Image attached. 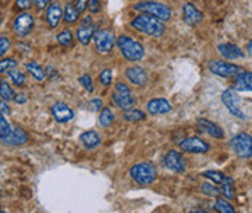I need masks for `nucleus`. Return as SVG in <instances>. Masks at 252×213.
I'll return each mask as SVG.
<instances>
[{
	"instance_id": "f257e3e1",
	"label": "nucleus",
	"mask_w": 252,
	"mask_h": 213,
	"mask_svg": "<svg viewBox=\"0 0 252 213\" xmlns=\"http://www.w3.org/2000/svg\"><path fill=\"white\" fill-rule=\"evenodd\" d=\"M134 30L143 33L146 36H155V38H159V36H163L165 33V25L162 21H159L158 18L155 16H150V15H139L136 16L131 24H130Z\"/></svg>"
},
{
	"instance_id": "f03ea898",
	"label": "nucleus",
	"mask_w": 252,
	"mask_h": 213,
	"mask_svg": "<svg viewBox=\"0 0 252 213\" xmlns=\"http://www.w3.org/2000/svg\"><path fill=\"white\" fill-rule=\"evenodd\" d=\"M117 45L127 62H139L144 57L143 45L130 36H120L117 38Z\"/></svg>"
},
{
	"instance_id": "7ed1b4c3",
	"label": "nucleus",
	"mask_w": 252,
	"mask_h": 213,
	"mask_svg": "<svg viewBox=\"0 0 252 213\" xmlns=\"http://www.w3.org/2000/svg\"><path fill=\"white\" fill-rule=\"evenodd\" d=\"M130 177L139 185H149L155 182V179L158 177V170L150 162H140L130 168Z\"/></svg>"
},
{
	"instance_id": "20e7f679",
	"label": "nucleus",
	"mask_w": 252,
	"mask_h": 213,
	"mask_svg": "<svg viewBox=\"0 0 252 213\" xmlns=\"http://www.w3.org/2000/svg\"><path fill=\"white\" fill-rule=\"evenodd\" d=\"M134 9L136 10H142L146 15L155 16V18H158L162 22L169 21L171 16H172L171 7L163 4V3H159V1H140L137 4H134Z\"/></svg>"
},
{
	"instance_id": "39448f33",
	"label": "nucleus",
	"mask_w": 252,
	"mask_h": 213,
	"mask_svg": "<svg viewBox=\"0 0 252 213\" xmlns=\"http://www.w3.org/2000/svg\"><path fill=\"white\" fill-rule=\"evenodd\" d=\"M112 101L115 103V106L124 111H128L136 106V97L133 95L130 88L123 82L115 83L112 91Z\"/></svg>"
},
{
	"instance_id": "423d86ee",
	"label": "nucleus",
	"mask_w": 252,
	"mask_h": 213,
	"mask_svg": "<svg viewBox=\"0 0 252 213\" xmlns=\"http://www.w3.org/2000/svg\"><path fill=\"white\" fill-rule=\"evenodd\" d=\"M230 149L239 158H251L252 156V138L248 133H239L229 142Z\"/></svg>"
},
{
	"instance_id": "0eeeda50",
	"label": "nucleus",
	"mask_w": 252,
	"mask_h": 213,
	"mask_svg": "<svg viewBox=\"0 0 252 213\" xmlns=\"http://www.w3.org/2000/svg\"><path fill=\"white\" fill-rule=\"evenodd\" d=\"M221 103L224 104V106L227 108V111L232 115H235V117H238L241 120H247V115L244 114V111L241 108V98L238 97V94H236L235 89H226V91H223V94H221Z\"/></svg>"
},
{
	"instance_id": "6e6552de",
	"label": "nucleus",
	"mask_w": 252,
	"mask_h": 213,
	"mask_svg": "<svg viewBox=\"0 0 252 213\" xmlns=\"http://www.w3.org/2000/svg\"><path fill=\"white\" fill-rule=\"evenodd\" d=\"M209 71L213 74L221 76V77H230V76H236V74L242 73V69L238 65L221 62V60H210L209 62Z\"/></svg>"
},
{
	"instance_id": "1a4fd4ad",
	"label": "nucleus",
	"mask_w": 252,
	"mask_h": 213,
	"mask_svg": "<svg viewBox=\"0 0 252 213\" xmlns=\"http://www.w3.org/2000/svg\"><path fill=\"white\" fill-rule=\"evenodd\" d=\"M94 41H95V48L105 54L109 53L112 48H114V44L117 42L115 36L111 30H101V31H96L95 36H94Z\"/></svg>"
},
{
	"instance_id": "9d476101",
	"label": "nucleus",
	"mask_w": 252,
	"mask_h": 213,
	"mask_svg": "<svg viewBox=\"0 0 252 213\" xmlns=\"http://www.w3.org/2000/svg\"><path fill=\"white\" fill-rule=\"evenodd\" d=\"M34 28V16L31 13H19L13 21V31L18 36H27Z\"/></svg>"
},
{
	"instance_id": "9b49d317",
	"label": "nucleus",
	"mask_w": 252,
	"mask_h": 213,
	"mask_svg": "<svg viewBox=\"0 0 252 213\" xmlns=\"http://www.w3.org/2000/svg\"><path fill=\"white\" fill-rule=\"evenodd\" d=\"M163 164L168 170H171L177 174H184L187 170L185 158L182 156V153L177 152V150H169L163 158Z\"/></svg>"
},
{
	"instance_id": "f8f14e48",
	"label": "nucleus",
	"mask_w": 252,
	"mask_h": 213,
	"mask_svg": "<svg viewBox=\"0 0 252 213\" xmlns=\"http://www.w3.org/2000/svg\"><path fill=\"white\" fill-rule=\"evenodd\" d=\"M180 147L181 150L189 152V153H206V152H209V149H210L209 143L204 142V141L200 139V138H195V136L187 138V139L181 141Z\"/></svg>"
},
{
	"instance_id": "ddd939ff",
	"label": "nucleus",
	"mask_w": 252,
	"mask_h": 213,
	"mask_svg": "<svg viewBox=\"0 0 252 213\" xmlns=\"http://www.w3.org/2000/svg\"><path fill=\"white\" fill-rule=\"evenodd\" d=\"M95 36V25L92 22V18L86 16L83 18V21L80 22L79 28H77V33H76V38L79 39L80 44L83 45H88L89 41Z\"/></svg>"
},
{
	"instance_id": "4468645a",
	"label": "nucleus",
	"mask_w": 252,
	"mask_h": 213,
	"mask_svg": "<svg viewBox=\"0 0 252 213\" xmlns=\"http://www.w3.org/2000/svg\"><path fill=\"white\" fill-rule=\"evenodd\" d=\"M51 114H53V118L57 123H69L74 118V111L64 103L53 104L51 106Z\"/></svg>"
},
{
	"instance_id": "2eb2a0df",
	"label": "nucleus",
	"mask_w": 252,
	"mask_h": 213,
	"mask_svg": "<svg viewBox=\"0 0 252 213\" xmlns=\"http://www.w3.org/2000/svg\"><path fill=\"white\" fill-rule=\"evenodd\" d=\"M197 127H198L200 132H203V133H206V135H209V136H212L215 139H223V136H224L221 127L217 126L216 123L207 120V118H198L197 120Z\"/></svg>"
},
{
	"instance_id": "dca6fc26",
	"label": "nucleus",
	"mask_w": 252,
	"mask_h": 213,
	"mask_svg": "<svg viewBox=\"0 0 252 213\" xmlns=\"http://www.w3.org/2000/svg\"><path fill=\"white\" fill-rule=\"evenodd\" d=\"M182 13H184V21L191 27L198 25L203 21V13L192 3H185L184 9H182Z\"/></svg>"
},
{
	"instance_id": "f3484780",
	"label": "nucleus",
	"mask_w": 252,
	"mask_h": 213,
	"mask_svg": "<svg viewBox=\"0 0 252 213\" xmlns=\"http://www.w3.org/2000/svg\"><path fill=\"white\" fill-rule=\"evenodd\" d=\"M172 109V106L169 101L165 98H155L147 103V111L152 115H160V114H168Z\"/></svg>"
},
{
	"instance_id": "a211bd4d",
	"label": "nucleus",
	"mask_w": 252,
	"mask_h": 213,
	"mask_svg": "<svg viewBox=\"0 0 252 213\" xmlns=\"http://www.w3.org/2000/svg\"><path fill=\"white\" fill-rule=\"evenodd\" d=\"M62 16H63V9H62L60 3L59 1H53L47 7V13H45V19H47L50 28H57Z\"/></svg>"
},
{
	"instance_id": "6ab92c4d",
	"label": "nucleus",
	"mask_w": 252,
	"mask_h": 213,
	"mask_svg": "<svg viewBox=\"0 0 252 213\" xmlns=\"http://www.w3.org/2000/svg\"><path fill=\"white\" fill-rule=\"evenodd\" d=\"M217 51L220 53L221 57H224V59H227V60H235V59H242V57H244L242 48H239V47L235 45V44H229V42L219 44Z\"/></svg>"
},
{
	"instance_id": "aec40b11",
	"label": "nucleus",
	"mask_w": 252,
	"mask_h": 213,
	"mask_svg": "<svg viewBox=\"0 0 252 213\" xmlns=\"http://www.w3.org/2000/svg\"><path fill=\"white\" fill-rule=\"evenodd\" d=\"M126 76L127 79L134 83L136 86H143L147 83V73L144 71L143 68L140 66H133V68H128L126 71Z\"/></svg>"
},
{
	"instance_id": "412c9836",
	"label": "nucleus",
	"mask_w": 252,
	"mask_h": 213,
	"mask_svg": "<svg viewBox=\"0 0 252 213\" xmlns=\"http://www.w3.org/2000/svg\"><path fill=\"white\" fill-rule=\"evenodd\" d=\"M233 89L236 92L252 91V71H242L236 74V79L233 82Z\"/></svg>"
},
{
	"instance_id": "4be33fe9",
	"label": "nucleus",
	"mask_w": 252,
	"mask_h": 213,
	"mask_svg": "<svg viewBox=\"0 0 252 213\" xmlns=\"http://www.w3.org/2000/svg\"><path fill=\"white\" fill-rule=\"evenodd\" d=\"M80 142L86 149H95L101 144V138L95 130H88L80 135Z\"/></svg>"
},
{
	"instance_id": "5701e85b",
	"label": "nucleus",
	"mask_w": 252,
	"mask_h": 213,
	"mask_svg": "<svg viewBox=\"0 0 252 213\" xmlns=\"http://www.w3.org/2000/svg\"><path fill=\"white\" fill-rule=\"evenodd\" d=\"M27 141H28L27 132L19 129V127H16V129H12V133L1 143H4V144H24Z\"/></svg>"
},
{
	"instance_id": "b1692460",
	"label": "nucleus",
	"mask_w": 252,
	"mask_h": 213,
	"mask_svg": "<svg viewBox=\"0 0 252 213\" xmlns=\"http://www.w3.org/2000/svg\"><path fill=\"white\" fill-rule=\"evenodd\" d=\"M27 71H30L31 74H32V77L38 80V82H42V80H45V77H47V73L45 71L39 66V65H36L35 62H30V63H27Z\"/></svg>"
},
{
	"instance_id": "393cba45",
	"label": "nucleus",
	"mask_w": 252,
	"mask_h": 213,
	"mask_svg": "<svg viewBox=\"0 0 252 213\" xmlns=\"http://www.w3.org/2000/svg\"><path fill=\"white\" fill-rule=\"evenodd\" d=\"M112 121H114V112L111 111V108L104 106L101 109V114H99V124L102 127H108L112 124Z\"/></svg>"
},
{
	"instance_id": "a878e982",
	"label": "nucleus",
	"mask_w": 252,
	"mask_h": 213,
	"mask_svg": "<svg viewBox=\"0 0 252 213\" xmlns=\"http://www.w3.org/2000/svg\"><path fill=\"white\" fill-rule=\"evenodd\" d=\"M123 118L126 121H142V120L146 118V115H144L143 111H139V109L131 108V109H128V111H126L123 114Z\"/></svg>"
},
{
	"instance_id": "bb28decb",
	"label": "nucleus",
	"mask_w": 252,
	"mask_h": 213,
	"mask_svg": "<svg viewBox=\"0 0 252 213\" xmlns=\"http://www.w3.org/2000/svg\"><path fill=\"white\" fill-rule=\"evenodd\" d=\"M203 177L209 178V179H212L213 182H216V184H224L227 179H229V177H226L223 173H220V171H206V173H203Z\"/></svg>"
},
{
	"instance_id": "cd10ccee",
	"label": "nucleus",
	"mask_w": 252,
	"mask_h": 213,
	"mask_svg": "<svg viewBox=\"0 0 252 213\" xmlns=\"http://www.w3.org/2000/svg\"><path fill=\"white\" fill-rule=\"evenodd\" d=\"M215 211L219 213H236L235 208L227 200H223V199H217L215 203Z\"/></svg>"
},
{
	"instance_id": "c85d7f7f",
	"label": "nucleus",
	"mask_w": 252,
	"mask_h": 213,
	"mask_svg": "<svg viewBox=\"0 0 252 213\" xmlns=\"http://www.w3.org/2000/svg\"><path fill=\"white\" fill-rule=\"evenodd\" d=\"M7 74H9V77L12 79V82H13L16 86H24L25 82H27L25 74H24L22 71H18V69H10V71H7Z\"/></svg>"
},
{
	"instance_id": "c756f323",
	"label": "nucleus",
	"mask_w": 252,
	"mask_h": 213,
	"mask_svg": "<svg viewBox=\"0 0 252 213\" xmlns=\"http://www.w3.org/2000/svg\"><path fill=\"white\" fill-rule=\"evenodd\" d=\"M220 193L224 197H227V200H232L235 197V188H233V179L232 178H229L224 184H221Z\"/></svg>"
},
{
	"instance_id": "7c9ffc66",
	"label": "nucleus",
	"mask_w": 252,
	"mask_h": 213,
	"mask_svg": "<svg viewBox=\"0 0 252 213\" xmlns=\"http://www.w3.org/2000/svg\"><path fill=\"white\" fill-rule=\"evenodd\" d=\"M79 12H77V9H76V6H73L72 3H67V6H66V9H64V19H66V22H76L77 19H79Z\"/></svg>"
},
{
	"instance_id": "2f4dec72",
	"label": "nucleus",
	"mask_w": 252,
	"mask_h": 213,
	"mask_svg": "<svg viewBox=\"0 0 252 213\" xmlns=\"http://www.w3.org/2000/svg\"><path fill=\"white\" fill-rule=\"evenodd\" d=\"M57 41L59 44H62L63 47H69L73 42V34L70 30H63L62 33L57 34Z\"/></svg>"
},
{
	"instance_id": "473e14b6",
	"label": "nucleus",
	"mask_w": 252,
	"mask_h": 213,
	"mask_svg": "<svg viewBox=\"0 0 252 213\" xmlns=\"http://www.w3.org/2000/svg\"><path fill=\"white\" fill-rule=\"evenodd\" d=\"M0 95H1V101H9V100L15 98L13 97L15 94H13L12 88L9 86V83L6 80H1L0 82Z\"/></svg>"
},
{
	"instance_id": "72a5a7b5",
	"label": "nucleus",
	"mask_w": 252,
	"mask_h": 213,
	"mask_svg": "<svg viewBox=\"0 0 252 213\" xmlns=\"http://www.w3.org/2000/svg\"><path fill=\"white\" fill-rule=\"evenodd\" d=\"M10 133H12V127H10V124L7 123L6 117L1 114V117H0V141L3 142Z\"/></svg>"
},
{
	"instance_id": "f704fd0d",
	"label": "nucleus",
	"mask_w": 252,
	"mask_h": 213,
	"mask_svg": "<svg viewBox=\"0 0 252 213\" xmlns=\"http://www.w3.org/2000/svg\"><path fill=\"white\" fill-rule=\"evenodd\" d=\"M200 188H201V191H203L204 194L212 196V197H217V196L220 194V190L216 188V185H213V184H210V182H203V184L200 185Z\"/></svg>"
},
{
	"instance_id": "c9c22d12",
	"label": "nucleus",
	"mask_w": 252,
	"mask_h": 213,
	"mask_svg": "<svg viewBox=\"0 0 252 213\" xmlns=\"http://www.w3.org/2000/svg\"><path fill=\"white\" fill-rule=\"evenodd\" d=\"M16 68V62L12 60V59H3L1 63H0V73H6L10 69H15Z\"/></svg>"
},
{
	"instance_id": "e433bc0d",
	"label": "nucleus",
	"mask_w": 252,
	"mask_h": 213,
	"mask_svg": "<svg viewBox=\"0 0 252 213\" xmlns=\"http://www.w3.org/2000/svg\"><path fill=\"white\" fill-rule=\"evenodd\" d=\"M99 80L104 86H109L112 82V71L111 69H104L99 74Z\"/></svg>"
},
{
	"instance_id": "4c0bfd02",
	"label": "nucleus",
	"mask_w": 252,
	"mask_h": 213,
	"mask_svg": "<svg viewBox=\"0 0 252 213\" xmlns=\"http://www.w3.org/2000/svg\"><path fill=\"white\" fill-rule=\"evenodd\" d=\"M79 82L82 83V86L88 91V92H92L94 91V85H92V77L89 76V74H83V76H80V79H79Z\"/></svg>"
},
{
	"instance_id": "58836bf2",
	"label": "nucleus",
	"mask_w": 252,
	"mask_h": 213,
	"mask_svg": "<svg viewBox=\"0 0 252 213\" xmlns=\"http://www.w3.org/2000/svg\"><path fill=\"white\" fill-rule=\"evenodd\" d=\"M9 50H10V41H9V38L1 36H0V54L4 56Z\"/></svg>"
},
{
	"instance_id": "ea45409f",
	"label": "nucleus",
	"mask_w": 252,
	"mask_h": 213,
	"mask_svg": "<svg viewBox=\"0 0 252 213\" xmlns=\"http://www.w3.org/2000/svg\"><path fill=\"white\" fill-rule=\"evenodd\" d=\"M88 106H89V109H91V111H99V109L104 108V103H102L101 98H95V100L89 101Z\"/></svg>"
},
{
	"instance_id": "a19ab883",
	"label": "nucleus",
	"mask_w": 252,
	"mask_h": 213,
	"mask_svg": "<svg viewBox=\"0 0 252 213\" xmlns=\"http://www.w3.org/2000/svg\"><path fill=\"white\" fill-rule=\"evenodd\" d=\"M88 9H89L91 13H99V10H101V1L99 0H89Z\"/></svg>"
},
{
	"instance_id": "79ce46f5",
	"label": "nucleus",
	"mask_w": 252,
	"mask_h": 213,
	"mask_svg": "<svg viewBox=\"0 0 252 213\" xmlns=\"http://www.w3.org/2000/svg\"><path fill=\"white\" fill-rule=\"evenodd\" d=\"M32 1H34V0H16V7H19V9L25 10V9L31 7Z\"/></svg>"
},
{
	"instance_id": "37998d69",
	"label": "nucleus",
	"mask_w": 252,
	"mask_h": 213,
	"mask_svg": "<svg viewBox=\"0 0 252 213\" xmlns=\"http://www.w3.org/2000/svg\"><path fill=\"white\" fill-rule=\"evenodd\" d=\"M34 3H35V7L38 10H42L51 4V0H34Z\"/></svg>"
},
{
	"instance_id": "c03bdc74",
	"label": "nucleus",
	"mask_w": 252,
	"mask_h": 213,
	"mask_svg": "<svg viewBox=\"0 0 252 213\" xmlns=\"http://www.w3.org/2000/svg\"><path fill=\"white\" fill-rule=\"evenodd\" d=\"M88 3H89V0H76V9H77V12L79 13H82L86 7H88Z\"/></svg>"
},
{
	"instance_id": "a18cd8bd",
	"label": "nucleus",
	"mask_w": 252,
	"mask_h": 213,
	"mask_svg": "<svg viewBox=\"0 0 252 213\" xmlns=\"http://www.w3.org/2000/svg\"><path fill=\"white\" fill-rule=\"evenodd\" d=\"M13 100H15V103H18V104H25V103H27V97H25V94H18Z\"/></svg>"
},
{
	"instance_id": "49530a36",
	"label": "nucleus",
	"mask_w": 252,
	"mask_h": 213,
	"mask_svg": "<svg viewBox=\"0 0 252 213\" xmlns=\"http://www.w3.org/2000/svg\"><path fill=\"white\" fill-rule=\"evenodd\" d=\"M0 106H1V114H3V115H4V114H9V112H10L9 106H6V103H4V101H1V104H0Z\"/></svg>"
},
{
	"instance_id": "de8ad7c7",
	"label": "nucleus",
	"mask_w": 252,
	"mask_h": 213,
	"mask_svg": "<svg viewBox=\"0 0 252 213\" xmlns=\"http://www.w3.org/2000/svg\"><path fill=\"white\" fill-rule=\"evenodd\" d=\"M247 50H248V54L252 57V41L248 42V45H247Z\"/></svg>"
},
{
	"instance_id": "09e8293b",
	"label": "nucleus",
	"mask_w": 252,
	"mask_h": 213,
	"mask_svg": "<svg viewBox=\"0 0 252 213\" xmlns=\"http://www.w3.org/2000/svg\"><path fill=\"white\" fill-rule=\"evenodd\" d=\"M189 213H209V212H206V211H200V209H197V211H191Z\"/></svg>"
},
{
	"instance_id": "8fccbe9b",
	"label": "nucleus",
	"mask_w": 252,
	"mask_h": 213,
	"mask_svg": "<svg viewBox=\"0 0 252 213\" xmlns=\"http://www.w3.org/2000/svg\"><path fill=\"white\" fill-rule=\"evenodd\" d=\"M1 213H7V212H4V211H3V212H1Z\"/></svg>"
}]
</instances>
